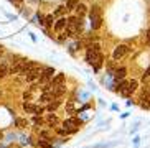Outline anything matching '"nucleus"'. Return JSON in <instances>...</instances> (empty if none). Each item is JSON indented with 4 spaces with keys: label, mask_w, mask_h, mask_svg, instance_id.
<instances>
[{
    "label": "nucleus",
    "mask_w": 150,
    "mask_h": 148,
    "mask_svg": "<svg viewBox=\"0 0 150 148\" xmlns=\"http://www.w3.org/2000/svg\"><path fill=\"white\" fill-rule=\"evenodd\" d=\"M86 61L91 66H94V69H99V68H101L104 58H102V54H101V46H99V44H91V46H89L88 53H86Z\"/></svg>",
    "instance_id": "1"
},
{
    "label": "nucleus",
    "mask_w": 150,
    "mask_h": 148,
    "mask_svg": "<svg viewBox=\"0 0 150 148\" xmlns=\"http://www.w3.org/2000/svg\"><path fill=\"white\" fill-rule=\"evenodd\" d=\"M83 18L79 17H71L68 18V25H66V33L64 35L66 36H76L79 35L81 30H83Z\"/></svg>",
    "instance_id": "2"
},
{
    "label": "nucleus",
    "mask_w": 150,
    "mask_h": 148,
    "mask_svg": "<svg viewBox=\"0 0 150 148\" xmlns=\"http://www.w3.org/2000/svg\"><path fill=\"white\" fill-rule=\"evenodd\" d=\"M101 8L99 7H93V10L89 12V18H91V28L97 30L102 25V17H101Z\"/></svg>",
    "instance_id": "3"
},
{
    "label": "nucleus",
    "mask_w": 150,
    "mask_h": 148,
    "mask_svg": "<svg viewBox=\"0 0 150 148\" xmlns=\"http://www.w3.org/2000/svg\"><path fill=\"white\" fill-rule=\"evenodd\" d=\"M79 127H81L79 118L71 117V118H68V120H64V130H66L68 133H76V132L79 130Z\"/></svg>",
    "instance_id": "4"
},
{
    "label": "nucleus",
    "mask_w": 150,
    "mask_h": 148,
    "mask_svg": "<svg viewBox=\"0 0 150 148\" xmlns=\"http://www.w3.org/2000/svg\"><path fill=\"white\" fill-rule=\"evenodd\" d=\"M41 73H43V69H41L40 66H36V68H33V69H30L27 73V81H35V79H40L41 78Z\"/></svg>",
    "instance_id": "5"
},
{
    "label": "nucleus",
    "mask_w": 150,
    "mask_h": 148,
    "mask_svg": "<svg viewBox=\"0 0 150 148\" xmlns=\"http://www.w3.org/2000/svg\"><path fill=\"white\" fill-rule=\"evenodd\" d=\"M23 109L27 110V112L35 113V115H40V113H43V112H45V109H43V107H35V105L28 104V102H25V104H23Z\"/></svg>",
    "instance_id": "6"
},
{
    "label": "nucleus",
    "mask_w": 150,
    "mask_h": 148,
    "mask_svg": "<svg viewBox=\"0 0 150 148\" xmlns=\"http://www.w3.org/2000/svg\"><path fill=\"white\" fill-rule=\"evenodd\" d=\"M127 51H129L127 46H125V44H120V46H117V48L114 49V53H112V58H114V59H119V58H122Z\"/></svg>",
    "instance_id": "7"
},
{
    "label": "nucleus",
    "mask_w": 150,
    "mask_h": 148,
    "mask_svg": "<svg viewBox=\"0 0 150 148\" xmlns=\"http://www.w3.org/2000/svg\"><path fill=\"white\" fill-rule=\"evenodd\" d=\"M53 76H54V69L53 68H46V69H43V73H41L40 81L45 82V81H48V79H53Z\"/></svg>",
    "instance_id": "8"
},
{
    "label": "nucleus",
    "mask_w": 150,
    "mask_h": 148,
    "mask_svg": "<svg viewBox=\"0 0 150 148\" xmlns=\"http://www.w3.org/2000/svg\"><path fill=\"white\" fill-rule=\"evenodd\" d=\"M137 86H139V82H137V81H130V82L127 84V89L122 92V96H125V97L130 96V94H132V92L137 89Z\"/></svg>",
    "instance_id": "9"
},
{
    "label": "nucleus",
    "mask_w": 150,
    "mask_h": 148,
    "mask_svg": "<svg viewBox=\"0 0 150 148\" xmlns=\"http://www.w3.org/2000/svg\"><path fill=\"white\" fill-rule=\"evenodd\" d=\"M66 25H68V18H59V20L54 23V30L61 31V30H64V28H66Z\"/></svg>",
    "instance_id": "10"
},
{
    "label": "nucleus",
    "mask_w": 150,
    "mask_h": 148,
    "mask_svg": "<svg viewBox=\"0 0 150 148\" xmlns=\"http://www.w3.org/2000/svg\"><path fill=\"white\" fill-rule=\"evenodd\" d=\"M63 81H64V74H58L56 78L51 79V84H50V86H59Z\"/></svg>",
    "instance_id": "11"
},
{
    "label": "nucleus",
    "mask_w": 150,
    "mask_h": 148,
    "mask_svg": "<svg viewBox=\"0 0 150 148\" xmlns=\"http://www.w3.org/2000/svg\"><path fill=\"white\" fill-rule=\"evenodd\" d=\"M59 104H61V100L54 99V100H51V102H50V104H48V107H46V109H48L50 112H53V110H56L58 107H59Z\"/></svg>",
    "instance_id": "12"
},
{
    "label": "nucleus",
    "mask_w": 150,
    "mask_h": 148,
    "mask_svg": "<svg viewBox=\"0 0 150 148\" xmlns=\"http://www.w3.org/2000/svg\"><path fill=\"white\" fill-rule=\"evenodd\" d=\"M125 68H120V69H117L115 71V81H122L124 78H125Z\"/></svg>",
    "instance_id": "13"
},
{
    "label": "nucleus",
    "mask_w": 150,
    "mask_h": 148,
    "mask_svg": "<svg viewBox=\"0 0 150 148\" xmlns=\"http://www.w3.org/2000/svg\"><path fill=\"white\" fill-rule=\"evenodd\" d=\"M78 7V0H68L66 2V10H76Z\"/></svg>",
    "instance_id": "14"
},
{
    "label": "nucleus",
    "mask_w": 150,
    "mask_h": 148,
    "mask_svg": "<svg viewBox=\"0 0 150 148\" xmlns=\"http://www.w3.org/2000/svg\"><path fill=\"white\" fill-rule=\"evenodd\" d=\"M76 12H78V17H83L84 13H86V7H84L83 4H78V7H76Z\"/></svg>",
    "instance_id": "15"
},
{
    "label": "nucleus",
    "mask_w": 150,
    "mask_h": 148,
    "mask_svg": "<svg viewBox=\"0 0 150 148\" xmlns=\"http://www.w3.org/2000/svg\"><path fill=\"white\" fill-rule=\"evenodd\" d=\"M38 145H40L41 148H54L53 145H51V143H48L46 140H40V142H38Z\"/></svg>",
    "instance_id": "16"
},
{
    "label": "nucleus",
    "mask_w": 150,
    "mask_h": 148,
    "mask_svg": "<svg viewBox=\"0 0 150 148\" xmlns=\"http://www.w3.org/2000/svg\"><path fill=\"white\" fill-rule=\"evenodd\" d=\"M7 73H8V68H7V64H2V66H0V79L4 78Z\"/></svg>",
    "instance_id": "17"
},
{
    "label": "nucleus",
    "mask_w": 150,
    "mask_h": 148,
    "mask_svg": "<svg viewBox=\"0 0 150 148\" xmlns=\"http://www.w3.org/2000/svg\"><path fill=\"white\" fill-rule=\"evenodd\" d=\"M127 84H129V82H125V81H120V84H119V89H117V91H119L120 94H122V92L125 91V89H127Z\"/></svg>",
    "instance_id": "18"
},
{
    "label": "nucleus",
    "mask_w": 150,
    "mask_h": 148,
    "mask_svg": "<svg viewBox=\"0 0 150 148\" xmlns=\"http://www.w3.org/2000/svg\"><path fill=\"white\" fill-rule=\"evenodd\" d=\"M27 120H23V118H17V127H20V128H23V127H27Z\"/></svg>",
    "instance_id": "19"
},
{
    "label": "nucleus",
    "mask_w": 150,
    "mask_h": 148,
    "mask_svg": "<svg viewBox=\"0 0 150 148\" xmlns=\"http://www.w3.org/2000/svg\"><path fill=\"white\" fill-rule=\"evenodd\" d=\"M64 12H66V8H64V7H58V10L54 12V15H63Z\"/></svg>",
    "instance_id": "20"
},
{
    "label": "nucleus",
    "mask_w": 150,
    "mask_h": 148,
    "mask_svg": "<svg viewBox=\"0 0 150 148\" xmlns=\"http://www.w3.org/2000/svg\"><path fill=\"white\" fill-rule=\"evenodd\" d=\"M51 23H53V15H48V17H46V25H51Z\"/></svg>",
    "instance_id": "21"
},
{
    "label": "nucleus",
    "mask_w": 150,
    "mask_h": 148,
    "mask_svg": "<svg viewBox=\"0 0 150 148\" xmlns=\"http://www.w3.org/2000/svg\"><path fill=\"white\" fill-rule=\"evenodd\" d=\"M48 122L50 123H56V117H54V115H48Z\"/></svg>",
    "instance_id": "22"
},
{
    "label": "nucleus",
    "mask_w": 150,
    "mask_h": 148,
    "mask_svg": "<svg viewBox=\"0 0 150 148\" xmlns=\"http://www.w3.org/2000/svg\"><path fill=\"white\" fill-rule=\"evenodd\" d=\"M58 133H59V135H68V132L64 130V128H58Z\"/></svg>",
    "instance_id": "23"
},
{
    "label": "nucleus",
    "mask_w": 150,
    "mask_h": 148,
    "mask_svg": "<svg viewBox=\"0 0 150 148\" xmlns=\"http://www.w3.org/2000/svg\"><path fill=\"white\" fill-rule=\"evenodd\" d=\"M149 76H150V66H149V68H147L145 74H144V79H145V78H149Z\"/></svg>",
    "instance_id": "24"
},
{
    "label": "nucleus",
    "mask_w": 150,
    "mask_h": 148,
    "mask_svg": "<svg viewBox=\"0 0 150 148\" xmlns=\"http://www.w3.org/2000/svg\"><path fill=\"white\" fill-rule=\"evenodd\" d=\"M139 142H140V138H139V137H135V138H134V143L139 145Z\"/></svg>",
    "instance_id": "25"
},
{
    "label": "nucleus",
    "mask_w": 150,
    "mask_h": 148,
    "mask_svg": "<svg viewBox=\"0 0 150 148\" xmlns=\"http://www.w3.org/2000/svg\"><path fill=\"white\" fill-rule=\"evenodd\" d=\"M43 122V120H41V118H38V117H35V123H41Z\"/></svg>",
    "instance_id": "26"
},
{
    "label": "nucleus",
    "mask_w": 150,
    "mask_h": 148,
    "mask_svg": "<svg viewBox=\"0 0 150 148\" xmlns=\"http://www.w3.org/2000/svg\"><path fill=\"white\" fill-rule=\"evenodd\" d=\"M147 39H149V43H150V28H149V31H147Z\"/></svg>",
    "instance_id": "27"
},
{
    "label": "nucleus",
    "mask_w": 150,
    "mask_h": 148,
    "mask_svg": "<svg viewBox=\"0 0 150 148\" xmlns=\"http://www.w3.org/2000/svg\"><path fill=\"white\" fill-rule=\"evenodd\" d=\"M12 2H13V0H12ZM17 2H22V0H17Z\"/></svg>",
    "instance_id": "28"
},
{
    "label": "nucleus",
    "mask_w": 150,
    "mask_h": 148,
    "mask_svg": "<svg viewBox=\"0 0 150 148\" xmlns=\"http://www.w3.org/2000/svg\"><path fill=\"white\" fill-rule=\"evenodd\" d=\"M0 138H2V132H0Z\"/></svg>",
    "instance_id": "29"
}]
</instances>
